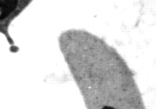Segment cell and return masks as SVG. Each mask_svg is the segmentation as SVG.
<instances>
[{"label": "cell", "instance_id": "1", "mask_svg": "<svg viewBox=\"0 0 156 109\" xmlns=\"http://www.w3.org/2000/svg\"><path fill=\"white\" fill-rule=\"evenodd\" d=\"M59 45L87 108H144L132 71L103 40L71 29L61 34Z\"/></svg>", "mask_w": 156, "mask_h": 109}]
</instances>
